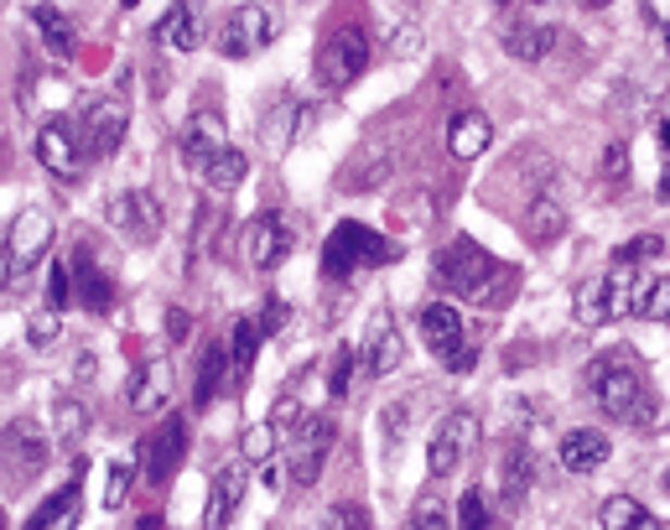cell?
<instances>
[{"instance_id":"obj_32","label":"cell","mask_w":670,"mask_h":530,"mask_svg":"<svg viewBox=\"0 0 670 530\" xmlns=\"http://www.w3.org/2000/svg\"><path fill=\"white\" fill-rule=\"evenodd\" d=\"M244 172H250V162H244V151H218L214 162H203L198 167V177H203V188H214V193H235L244 182Z\"/></svg>"},{"instance_id":"obj_45","label":"cell","mask_w":670,"mask_h":530,"mask_svg":"<svg viewBox=\"0 0 670 530\" xmlns=\"http://www.w3.org/2000/svg\"><path fill=\"white\" fill-rule=\"evenodd\" d=\"M130 479H136V468L130 463H110V483H104V509H121L125 494H130Z\"/></svg>"},{"instance_id":"obj_10","label":"cell","mask_w":670,"mask_h":530,"mask_svg":"<svg viewBox=\"0 0 670 530\" xmlns=\"http://www.w3.org/2000/svg\"><path fill=\"white\" fill-rule=\"evenodd\" d=\"M338 442V427L333 416H296V432H291V479L312 489V483L323 479V463L333 453Z\"/></svg>"},{"instance_id":"obj_51","label":"cell","mask_w":670,"mask_h":530,"mask_svg":"<svg viewBox=\"0 0 670 530\" xmlns=\"http://www.w3.org/2000/svg\"><path fill=\"white\" fill-rule=\"evenodd\" d=\"M660 141H666V151H670V125H666V130H660Z\"/></svg>"},{"instance_id":"obj_5","label":"cell","mask_w":670,"mask_h":530,"mask_svg":"<svg viewBox=\"0 0 670 530\" xmlns=\"http://www.w3.org/2000/svg\"><path fill=\"white\" fill-rule=\"evenodd\" d=\"M52 235H58V218L37 203L11 218V229H5V287H26L31 265L52 250Z\"/></svg>"},{"instance_id":"obj_39","label":"cell","mask_w":670,"mask_h":530,"mask_svg":"<svg viewBox=\"0 0 670 530\" xmlns=\"http://www.w3.org/2000/svg\"><path fill=\"white\" fill-rule=\"evenodd\" d=\"M349 375H354V349H349V343H338V354L328 359V395H333V401H343V395H349Z\"/></svg>"},{"instance_id":"obj_50","label":"cell","mask_w":670,"mask_h":530,"mask_svg":"<svg viewBox=\"0 0 670 530\" xmlns=\"http://www.w3.org/2000/svg\"><path fill=\"white\" fill-rule=\"evenodd\" d=\"M660 198H666V203H670V177H666V182H660Z\"/></svg>"},{"instance_id":"obj_30","label":"cell","mask_w":670,"mask_h":530,"mask_svg":"<svg viewBox=\"0 0 670 530\" xmlns=\"http://www.w3.org/2000/svg\"><path fill=\"white\" fill-rule=\"evenodd\" d=\"M31 26H37V37L48 42L52 58H73V48H78V31H73V22L58 11V5H37V11H31Z\"/></svg>"},{"instance_id":"obj_11","label":"cell","mask_w":670,"mask_h":530,"mask_svg":"<svg viewBox=\"0 0 670 530\" xmlns=\"http://www.w3.org/2000/svg\"><path fill=\"white\" fill-rule=\"evenodd\" d=\"M125 130H130V110H125L121 99H94L89 110H84V121H78V146H84V156L89 162H104V156H115L125 141Z\"/></svg>"},{"instance_id":"obj_7","label":"cell","mask_w":670,"mask_h":530,"mask_svg":"<svg viewBox=\"0 0 670 530\" xmlns=\"http://www.w3.org/2000/svg\"><path fill=\"white\" fill-rule=\"evenodd\" d=\"M276 37H281V16H276L270 5H235V11L214 26V48L224 52V58H255V52H265Z\"/></svg>"},{"instance_id":"obj_34","label":"cell","mask_w":670,"mask_h":530,"mask_svg":"<svg viewBox=\"0 0 670 530\" xmlns=\"http://www.w3.org/2000/svg\"><path fill=\"white\" fill-rule=\"evenodd\" d=\"M634 313L645 317V323H670V281H640Z\"/></svg>"},{"instance_id":"obj_54","label":"cell","mask_w":670,"mask_h":530,"mask_svg":"<svg viewBox=\"0 0 670 530\" xmlns=\"http://www.w3.org/2000/svg\"><path fill=\"white\" fill-rule=\"evenodd\" d=\"M0 530H5V509H0Z\"/></svg>"},{"instance_id":"obj_22","label":"cell","mask_w":670,"mask_h":530,"mask_svg":"<svg viewBox=\"0 0 670 530\" xmlns=\"http://www.w3.org/2000/svg\"><path fill=\"white\" fill-rule=\"evenodd\" d=\"M608 437L593 432V427H577V432L561 437V468L567 474H598L603 463H608Z\"/></svg>"},{"instance_id":"obj_14","label":"cell","mask_w":670,"mask_h":530,"mask_svg":"<svg viewBox=\"0 0 670 530\" xmlns=\"http://www.w3.org/2000/svg\"><path fill=\"white\" fill-rule=\"evenodd\" d=\"M401 359H406L401 323H395V313H390V307H380V313L369 317V328H364L359 364L369 369V375H375V380H384V375H395V369H401Z\"/></svg>"},{"instance_id":"obj_35","label":"cell","mask_w":670,"mask_h":530,"mask_svg":"<svg viewBox=\"0 0 670 530\" xmlns=\"http://www.w3.org/2000/svg\"><path fill=\"white\" fill-rule=\"evenodd\" d=\"M52 432H58V447H78V437L89 432V411L78 406V401H58V427H52Z\"/></svg>"},{"instance_id":"obj_13","label":"cell","mask_w":670,"mask_h":530,"mask_svg":"<svg viewBox=\"0 0 670 530\" xmlns=\"http://www.w3.org/2000/svg\"><path fill=\"white\" fill-rule=\"evenodd\" d=\"M110 224H115L130 244H156L167 218H162V203L146 193V188H130V193L110 198Z\"/></svg>"},{"instance_id":"obj_40","label":"cell","mask_w":670,"mask_h":530,"mask_svg":"<svg viewBox=\"0 0 670 530\" xmlns=\"http://www.w3.org/2000/svg\"><path fill=\"white\" fill-rule=\"evenodd\" d=\"M489 520H494V515H489V500H483L479 489H468V494L457 500V526L463 530H489Z\"/></svg>"},{"instance_id":"obj_20","label":"cell","mask_w":670,"mask_h":530,"mask_svg":"<svg viewBox=\"0 0 670 530\" xmlns=\"http://www.w3.org/2000/svg\"><path fill=\"white\" fill-rule=\"evenodd\" d=\"M151 37H156V48H167V52H192L203 42V22H198V11H192L188 0H177V5L162 11V22L151 26Z\"/></svg>"},{"instance_id":"obj_23","label":"cell","mask_w":670,"mask_h":530,"mask_svg":"<svg viewBox=\"0 0 670 530\" xmlns=\"http://www.w3.org/2000/svg\"><path fill=\"white\" fill-rule=\"evenodd\" d=\"M73 287H78V302H84L89 313H110V307H115V281L89 261V250L73 255Z\"/></svg>"},{"instance_id":"obj_37","label":"cell","mask_w":670,"mask_h":530,"mask_svg":"<svg viewBox=\"0 0 670 530\" xmlns=\"http://www.w3.org/2000/svg\"><path fill=\"white\" fill-rule=\"evenodd\" d=\"M660 255H666V240L660 235H640V240L614 250V265H640V261H660Z\"/></svg>"},{"instance_id":"obj_43","label":"cell","mask_w":670,"mask_h":530,"mask_svg":"<svg viewBox=\"0 0 670 530\" xmlns=\"http://www.w3.org/2000/svg\"><path fill=\"white\" fill-rule=\"evenodd\" d=\"M58 333H63V323H58V313H31L26 317V343L31 349H48V343H58Z\"/></svg>"},{"instance_id":"obj_28","label":"cell","mask_w":670,"mask_h":530,"mask_svg":"<svg viewBox=\"0 0 670 530\" xmlns=\"http://www.w3.org/2000/svg\"><path fill=\"white\" fill-rule=\"evenodd\" d=\"M634 291H640V270L634 265H614L603 276V313H608V323L634 313Z\"/></svg>"},{"instance_id":"obj_21","label":"cell","mask_w":670,"mask_h":530,"mask_svg":"<svg viewBox=\"0 0 670 530\" xmlns=\"http://www.w3.org/2000/svg\"><path fill=\"white\" fill-rule=\"evenodd\" d=\"M489 141H494V125H489V115H483V110H457L453 121H447V151H453L457 162H473V156H483V151H489Z\"/></svg>"},{"instance_id":"obj_49","label":"cell","mask_w":670,"mask_h":530,"mask_svg":"<svg viewBox=\"0 0 670 530\" xmlns=\"http://www.w3.org/2000/svg\"><path fill=\"white\" fill-rule=\"evenodd\" d=\"M582 5H587V11H603V5H614V0H582Z\"/></svg>"},{"instance_id":"obj_33","label":"cell","mask_w":670,"mask_h":530,"mask_svg":"<svg viewBox=\"0 0 670 530\" xmlns=\"http://www.w3.org/2000/svg\"><path fill=\"white\" fill-rule=\"evenodd\" d=\"M307 125H312V110H307V104H302V110H296V104H281V110L265 121V141H270V151L281 156L291 141H302V136H307Z\"/></svg>"},{"instance_id":"obj_19","label":"cell","mask_w":670,"mask_h":530,"mask_svg":"<svg viewBox=\"0 0 670 530\" xmlns=\"http://www.w3.org/2000/svg\"><path fill=\"white\" fill-rule=\"evenodd\" d=\"M167 401H172V359L156 354V359H146L141 369H136V380H130V411L156 416Z\"/></svg>"},{"instance_id":"obj_17","label":"cell","mask_w":670,"mask_h":530,"mask_svg":"<svg viewBox=\"0 0 670 530\" xmlns=\"http://www.w3.org/2000/svg\"><path fill=\"white\" fill-rule=\"evenodd\" d=\"M182 458H188V421L182 416H172V421H162L156 432H151V442H146V479L156 483H172V474L182 468Z\"/></svg>"},{"instance_id":"obj_8","label":"cell","mask_w":670,"mask_h":530,"mask_svg":"<svg viewBox=\"0 0 670 530\" xmlns=\"http://www.w3.org/2000/svg\"><path fill=\"white\" fill-rule=\"evenodd\" d=\"M416 323H421V338L431 343V354L442 359V369H453V375H468V369H473V343L463 333V313H457V307L427 302V307H416Z\"/></svg>"},{"instance_id":"obj_36","label":"cell","mask_w":670,"mask_h":530,"mask_svg":"<svg viewBox=\"0 0 670 530\" xmlns=\"http://www.w3.org/2000/svg\"><path fill=\"white\" fill-rule=\"evenodd\" d=\"M255 343H261V328H255L250 317H240L235 333H229V364H235V369H250V364H255Z\"/></svg>"},{"instance_id":"obj_31","label":"cell","mask_w":670,"mask_h":530,"mask_svg":"<svg viewBox=\"0 0 670 530\" xmlns=\"http://www.w3.org/2000/svg\"><path fill=\"white\" fill-rule=\"evenodd\" d=\"M224 375H229V349L224 343H208L203 349V364H198V390H192V406H214V395L224 390Z\"/></svg>"},{"instance_id":"obj_26","label":"cell","mask_w":670,"mask_h":530,"mask_svg":"<svg viewBox=\"0 0 670 530\" xmlns=\"http://www.w3.org/2000/svg\"><path fill=\"white\" fill-rule=\"evenodd\" d=\"M504 48H509V58H520V63H541L556 48V31L546 22H509L504 26Z\"/></svg>"},{"instance_id":"obj_29","label":"cell","mask_w":670,"mask_h":530,"mask_svg":"<svg viewBox=\"0 0 670 530\" xmlns=\"http://www.w3.org/2000/svg\"><path fill=\"white\" fill-rule=\"evenodd\" d=\"M603 530H666L655 515H649L634 494H614V500H603V515H598Z\"/></svg>"},{"instance_id":"obj_42","label":"cell","mask_w":670,"mask_h":530,"mask_svg":"<svg viewBox=\"0 0 670 530\" xmlns=\"http://www.w3.org/2000/svg\"><path fill=\"white\" fill-rule=\"evenodd\" d=\"M577 323H582V328H598V323H608V313H603V287H577Z\"/></svg>"},{"instance_id":"obj_18","label":"cell","mask_w":670,"mask_h":530,"mask_svg":"<svg viewBox=\"0 0 670 530\" xmlns=\"http://www.w3.org/2000/svg\"><path fill=\"white\" fill-rule=\"evenodd\" d=\"M244 494H250V474H244V463H224L208 483V530H229L235 526V515H240Z\"/></svg>"},{"instance_id":"obj_52","label":"cell","mask_w":670,"mask_h":530,"mask_svg":"<svg viewBox=\"0 0 670 530\" xmlns=\"http://www.w3.org/2000/svg\"><path fill=\"white\" fill-rule=\"evenodd\" d=\"M121 5H125V11H130V5H141V0H121Z\"/></svg>"},{"instance_id":"obj_47","label":"cell","mask_w":670,"mask_h":530,"mask_svg":"<svg viewBox=\"0 0 670 530\" xmlns=\"http://www.w3.org/2000/svg\"><path fill=\"white\" fill-rule=\"evenodd\" d=\"M287 302L281 296H265V313H261V338H270V333H281L287 328Z\"/></svg>"},{"instance_id":"obj_2","label":"cell","mask_w":670,"mask_h":530,"mask_svg":"<svg viewBox=\"0 0 670 530\" xmlns=\"http://www.w3.org/2000/svg\"><path fill=\"white\" fill-rule=\"evenodd\" d=\"M431 276H437V287L463 296V302H494V291L504 281V265L483 250L479 240H453L437 250V261H431Z\"/></svg>"},{"instance_id":"obj_1","label":"cell","mask_w":670,"mask_h":530,"mask_svg":"<svg viewBox=\"0 0 670 530\" xmlns=\"http://www.w3.org/2000/svg\"><path fill=\"white\" fill-rule=\"evenodd\" d=\"M587 390L608 421H623V427H649L655 421V390H649L645 369L623 354H603V359L587 364Z\"/></svg>"},{"instance_id":"obj_24","label":"cell","mask_w":670,"mask_h":530,"mask_svg":"<svg viewBox=\"0 0 670 530\" xmlns=\"http://www.w3.org/2000/svg\"><path fill=\"white\" fill-rule=\"evenodd\" d=\"M535 453H530L526 442H515V447H504L500 458V489H504V505H520L530 494V483H535Z\"/></svg>"},{"instance_id":"obj_4","label":"cell","mask_w":670,"mask_h":530,"mask_svg":"<svg viewBox=\"0 0 670 530\" xmlns=\"http://www.w3.org/2000/svg\"><path fill=\"white\" fill-rule=\"evenodd\" d=\"M401 255V244L384 240V235H375L369 224H354V218H343L333 235H328V244H323V276H354V270H364V265H384Z\"/></svg>"},{"instance_id":"obj_55","label":"cell","mask_w":670,"mask_h":530,"mask_svg":"<svg viewBox=\"0 0 670 530\" xmlns=\"http://www.w3.org/2000/svg\"><path fill=\"white\" fill-rule=\"evenodd\" d=\"M666 494H670V474H666Z\"/></svg>"},{"instance_id":"obj_6","label":"cell","mask_w":670,"mask_h":530,"mask_svg":"<svg viewBox=\"0 0 670 530\" xmlns=\"http://www.w3.org/2000/svg\"><path fill=\"white\" fill-rule=\"evenodd\" d=\"M369 37H364L359 26H338L333 37L317 48V84L328 89V94H343L349 84H359L364 73H369Z\"/></svg>"},{"instance_id":"obj_9","label":"cell","mask_w":670,"mask_h":530,"mask_svg":"<svg viewBox=\"0 0 670 530\" xmlns=\"http://www.w3.org/2000/svg\"><path fill=\"white\" fill-rule=\"evenodd\" d=\"M473 442H479V416H473V411H447V416L437 421L431 442H427V474L431 479L457 474L463 458L473 453Z\"/></svg>"},{"instance_id":"obj_12","label":"cell","mask_w":670,"mask_h":530,"mask_svg":"<svg viewBox=\"0 0 670 530\" xmlns=\"http://www.w3.org/2000/svg\"><path fill=\"white\" fill-rule=\"evenodd\" d=\"M296 240H302V224H296V218L261 214L255 224H250V235H244V255H250L255 270H276V265L296 250Z\"/></svg>"},{"instance_id":"obj_46","label":"cell","mask_w":670,"mask_h":530,"mask_svg":"<svg viewBox=\"0 0 670 530\" xmlns=\"http://www.w3.org/2000/svg\"><path fill=\"white\" fill-rule=\"evenodd\" d=\"M447 526H453V520H447V509L437 505V500H421L406 520V530H447Z\"/></svg>"},{"instance_id":"obj_27","label":"cell","mask_w":670,"mask_h":530,"mask_svg":"<svg viewBox=\"0 0 670 530\" xmlns=\"http://www.w3.org/2000/svg\"><path fill=\"white\" fill-rule=\"evenodd\" d=\"M561 235H567V209H561L556 198H535L526 209V240L546 250V244H556Z\"/></svg>"},{"instance_id":"obj_15","label":"cell","mask_w":670,"mask_h":530,"mask_svg":"<svg viewBox=\"0 0 670 530\" xmlns=\"http://www.w3.org/2000/svg\"><path fill=\"white\" fill-rule=\"evenodd\" d=\"M177 151H182L188 167H203V162H214L218 151H229V125H224V115H218V110L188 115L182 130H177Z\"/></svg>"},{"instance_id":"obj_3","label":"cell","mask_w":670,"mask_h":530,"mask_svg":"<svg viewBox=\"0 0 670 530\" xmlns=\"http://www.w3.org/2000/svg\"><path fill=\"white\" fill-rule=\"evenodd\" d=\"M48 432L31 421V416H16L5 432H0V489L5 494H22L37 483V474L48 468Z\"/></svg>"},{"instance_id":"obj_38","label":"cell","mask_w":670,"mask_h":530,"mask_svg":"<svg viewBox=\"0 0 670 530\" xmlns=\"http://www.w3.org/2000/svg\"><path fill=\"white\" fill-rule=\"evenodd\" d=\"M240 453L250 463H270V453H276V427H270V421H261V427H244Z\"/></svg>"},{"instance_id":"obj_44","label":"cell","mask_w":670,"mask_h":530,"mask_svg":"<svg viewBox=\"0 0 670 530\" xmlns=\"http://www.w3.org/2000/svg\"><path fill=\"white\" fill-rule=\"evenodd\" d=\"M623 177H629V141H608L603 146V182L619 188Z\"/></svg>"},{"instance_id":"obj_16","label":"cell","mask_w":670,"mask_h":530,"mask_svg":"<svg viewBox=\"0 0 670 530\" xmlns=\"http://www.w3.org/2000/svg\"><path fill=\"white\" fill-rule=\"evenodd\" d=\"M37 162H42L52 177H63V182H78V177H84V146H78L68 121H48L37 130Z\"/></svg>"},{"instance_id":"obj_48","label":"cell","mask_w":670,"mask_h":530,"mask_svg":"<svg viewBox=\"0 0 670 530\" xmlns=\"http://www.w3.org/2000/svg\"><path fill=\"white\" fill-rule=\"evenodd\" d=\"M48 281H52V313L68 307V265H48Z\"/></svg>"},{"instance_id":"obj_53","label":"cell","mask_w":670,"mask_h":530,"mask_svg":"<svg viewBox=\"0 0 670 530\" xmlns=\"http://www.w3.org/2000/svg\"><path fill=\"white\" fill-rule=\"evenodd\" d=\"M666 48H670V22H666Z\"/></svg>"},{"instance_id":"obj_25","label":"cell","mask_w":670,"mask_h":530,"mask_svg":"<svg viewBox=\"0 0 670 530\" xmlns=\"http://www.w3.org/2000/svg\"><path fill=\"white\" fill-rule=\"evenodd\" d=\"M78 479H68L58 494H48L42 505H37V515L26 520V530H78Z\"/></svg>"},{"instance_id":"obj_41","label":"cell","mask_w":670,"mask_h":530,"mask_svg":"<svg viewBox=\"0 0 670 530\" xmlns=\"http://www.w3.org/2000/svg\"><path fill=\"white\" fill-rule=\"evenodd\" d=\"M323 530H375V520L364 505H333L323 515Z\"/></svg>"}]
</instances>
